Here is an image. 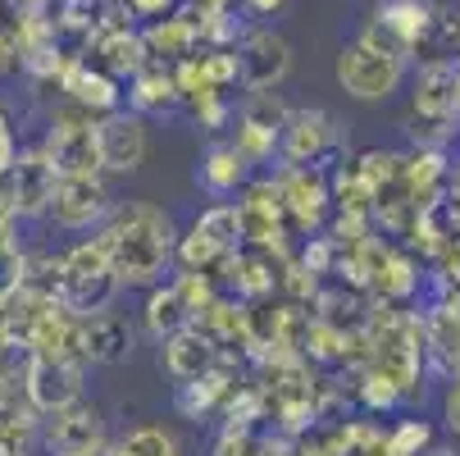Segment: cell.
I'll return each instance as SVG.
<instances>
[{
    "mask_svg": "<svg viewBox=\"0 0 460 456\" xmlns=\"http://www.w3.org/2000/svg\"><path fill=\"white\" fill-rule=\"evenodd\" d=\"M96 242L110 255L119 288H155L178 255V224L155 201H114Z\"/></svg>",
    "mask_w": 460,
    "mask_h": 456,
    "instance_id": "obj_1",
    "label": "cell"
},
{
    "mask_svg": "<svg viewBox=\"0 0 460 456\" xmlns=\"http://www.w3.org/2000/svg\"><path fill=\"white\" fill-rule=\"evenodd\" d=\"M333 74H338V87L351 101L378 105V101H392L402 92V83L411 78V55L392 41L378 23H369L356 41L342 46Z\"/></svg>",
    "mask_w": 460,
    "mask_h": 456,
    "instance_id": "obj_2",
    "label": "cell"
},
{
    "mask_svg": "<svg viewBox=\"0 0 460 456\" xmlns=\"http://www.w3.org/2000/svg\"><path fill=\"white\" fill-rule=\"evenodd\" d=\"M114 292H119V279H114L110 255L96 237H83L69 251H59V260H55L59 306H69L74 315H87V310H105L114 301Z\"/></svg>",
    "mask_w": 460,
    "mask_h": 456,
    "instance_id": "obj_3",
    "label": "cell"
},
{
    "mask_svg": "<svg viewBox=\"0 0 460 456\" xmlns=\"http://www.w3.org/2000/svg\"><path fill=\"white\" fill-rule=\"evenodd\" d=\"M146 151H151V133H146L142 114L114 110V114L96 119V165L105 174H137Z\"/></svg>",
    "mask_w": 460,
    "mask_h": 456,
    "instance_id": "obj_4",
    "label": "cell"
},
{
    "mask_svg": "<svg viewBox=\"0 0 460 456\" xmlns=\"http://www.w3.org/2000/svg\"><path fill=\"white\" fill-rule=\"evenodd\" d=\"M23 398L37 416H55L64 407H74L87 398L83 383V361H50V356H32L28 361V379H23Z\"/></svg>",
    "mask_w": 460,
    "mask_h": 456,
    "instance_id": "obj_5",
    "label": "cell"
},
{
    "mask_svg": "<svg viewBox=\"0 0 460 456\" xmlns=\"http://www.w3.org/2000/svg\"><path fill=\"white\" fill-rule=\"evenodd\" d=\"M41 443L50 447V456H78V452H96L110 443V429H105V416L101 407H92L87 398L74 402V407H64L55 416H46L37 425Z\"/></svg>",
    "mask_w": 460,
    "mask_h": 456,
    "instance_id": "obj_6",
    "label": "cell"
},
{
    "mask_svg": "<svg viewBox=\"0 0 460 456\" xmlns=\"http://www.w3.org/2000/svg\"><path fill=\"white\" fill-rule=\"evenodd\" d=\"M338 142H342L338 119L328 114V110H319V105H310V110H292L288 123H283V133H279V151H283V160H288V165H314V169H319V160L333 151Z\"/></svg>",
    "mask_w": 460,
    "mask_h": 456,
    "instance_id": "obj_7",
    "label": "cell"
},
{
    "mask_svg": "<svg viewBox=\"0 0 460 456\" xmlns=\"http://www.w3.org/2000/svg\"><path fill=\"white\" fill-rule=\"evenodd\" d=\"M110 206H114V201H110V192L101 187L96 174H92V178H59L46 215H50V224L64 228V233H87L92 224H96V228L105 224Z\"/></svg>",
    "mask_w": 460,
    "mask_h": 456,
    "instance_id": "obj_8",
    "label": "cell"
},
{
    "mask_svg": "<svg viewBox=\"0 0 460 456\" xmlns=\"http://www.w3.org/2000/svg\"><path fill=\"white\" fill-rule=\"evenodd\" d=\"M78 338H83V361H92V365H119L133 356V343H137L128 315L114 306L78 315Z\"/></svg>",
    "mask_w": 460,
    "mask_h": 456,
    "instance_id": "obj_9",
    "label": "cell"
},
{
    "mask_svg": "<svg viewBox=\"0 0 460 456\" xmlns=\"http://www.w3.org/2000/svg\"><path fill=\"white\" fill-rule=\"evenodd\" d=\"M237 64H242V78L251 83V92H270L292 69V46L274 28H255L246 37V46L237 50Z\"/></svg>",
    "mask_w": 460,
    "mask_h": 456,
    "instance_id": "obj_10",
    "label": "cell"
},
{
    "mask_svg": "<svg viewBox=\"0 0 460 456\" xmlns=\"http://www.w3.org/2000/svg\"><path fill=\"white\" fill-rule=\"evenodd\" d=\"M160 365H164V374L182 388V383L206 379V374L219 365V347L201 334V324H187V329H178L173 338H164V347H160Z\"/></svg>",
    "mask_w": 460,
    "mask_h": 456,
    "instance_id": "obj_11",
    "label": "cell"
},
{
    "mask_svg": "<svg viewBox=\"0 0 460 456\" xmlns=\"http://www.w3.org/2000/svg\"><path fill=\"white\" fill-rule=\"evenodd\" d=\"M55 187H59V174H55V165H50L46 151H28L14 165V201H19L23 215H46Z\"/></svg>",
    "mask_w": 460,
    "mask_h": 456,
    "instance_id": "obj_12",
    "label": "cell"
},
{
    "mask_svg": "<svg viewBox=\"0 0 460 456\" xmlns=\"http://www.w3.org/2000/svg\"><path fill=\"white\" fill-rule=\"evenodd\" d=\"M374 23L392 37V41H397L406 55L433 32V10L424 5V0H383V5H378V14H374Z\"/></svg>",
    "mask_w": 460,
    "mask_h": 456,
    "instance_id": "obj_13",
    "label": "cell"
},
{
    "mask_svg": "<svg viewBox=\"0 0 460 456\" xmlns=\"http://www.w3.org/2000/svg\"><path fill=\"white\" fill-rule=\"evenodd\" d=\"M246 174H251V165L242 160V151L233 142H215L201 156V165H196V183H201L215 201H228L237 187H246Z\"/></svg>",
    "mask_w": 460,
    "mask_h": 456,
    "instance_id": "obj_14",
    "label": "cell"
},
{
    "mask_svg": "<svg viewBox=\"0 0 460 456\" xmlns=\"http://www.w3.org/2000/svg\"><path fill=\"white\" fill-rule=\"evenodd\" d=\"M110 456H187V443L164 420L128 425L119 438H110Z\"/></svg>",
    "mask_w": 460,
    "mask_h": 456,
    "instance_id": "obj_15",
    "label": "cell"
},
{
    "mask_svg": "<svg viewBox=\"0 0 460 456\" xmlns=\"http://www.w3.org/2000/svg\"><path fill=\"white\" fill-rule=\"evenodd\" d=\"M64 92L74 96V105L83 110V114H114V110H123V92H119V78L114 74H105V69H74L69 74V83H64Z\"/></svg>",
    "mask_w": 460,
    "mask_h": 456,
    "instance_id": "obj_16",
    "label": "cell"
},
{
    "mask_svg": "<svg viewBox=\"0 0 460 456\" xmlns=\"http://www.w3.org/2000/svg\"><path fill=\"white\" fill-rule=\"evenodd\" d=\"M182 96H178V83L169 69H160V64H142V69L133 74V92H128V110L133 114H164L173 110Z\"/></svg>",
    "mask_w": 460,
    "mask_h": 456,
    "instance_id": "obj_17",
    "label": "cell"
},
{
    "mask_svg": "<svg viewBox=\"0 0 460 456\" xmlns=\"http://www.w3.org/2000/svg\"><path fill=\"white\" fill-rule=\"evenodd\" d=\"M142 324H146V334H151V338L164 343V338H173L178 329H187V324H191V310L182 306V297H178L173 283H155V288H146Z\"/></svg>",
    "mask_w": 460,
    "mask_h": 456,
    "instance_id": "obj_18",
    "label": "cell"
},
{
    "mask_svg": "<svg viewBox=\"0 0 460 456\" xmlns=\"http://www.w3.org/2000/svg\"><path fill=\"white\" fill-rule=\"evenodd\" d=\"M196 228H201L224 255H233L242 246V210H237V201H215L210 210H201Z\"/></svg>",
    "mask_w": 460,
    "mask_h": 456,
    "instance_id": "obj_19",
    "label": "cell"
},
{
    "mask_svg": "<svg viewBox=\"0 0 460 456\" xmlns=\"http://www.w3.org/2000/svg\"><path fill=\"white\" fill-rule=\"evenodd\" d=\"M429 443H433V429H429V425H420V420H402L397 429L387 434V456H420Z\"/></svg>",
    "mask_w": 460,
    "mask_h": 456,
    "instance_id": "obj_20",
    "label": "cell"
},
{
    "mask_svg": "<svg viewBox=\"0 0 460 456\" xmlns=\"http://www.w3.org/2000/svg\"><path fill=\"white\" fill-rule=\"evenodd\" d=\"M442 425L451 438H460V374H447V388H442Z\"/></svg>",
    "mask_w": 460,
    "mask_h": 456,
    "instance_id": "obj_21",
    "label": "cell"
},
{
    "mask_svg": "<svg viewBox=\"0 0 460 456\" xmlns=\"http://www.w3.org/2000/svg\"><path fill=\"white\" fill-rule=\"evenodd\" d=\"M173 5V0H128V10H133L137 19H151V23H160V14Z\"/></svg>",
    "mask_w": 460,
    "mask_h": 456,
    "instance_id": "obj_22",
    "label": "cell"
},
{
    "mask_svg": "<svg viewBox=\"0 0 460 456\" xmlns=\"http://www.w3.org/2000/svg\"><path fill=\"white\" fill-rule=\"evenodd\" d=\"M246 5H251L255 14H274V10L283 5V0H246Z\"/></svg>",
    "mask_w": 460,
    "mask_h": 456,
    "instance_id": "obj_23",
    "label": "cell"
},
{
    "mask_svg": "<svg viewBox=\"0 0 460 456\" xmlns=\"http://www.w3.org/2000/svg\"><path fill=\"white\" fill-rule=\"evenodd\" d=\"M78 456H110V443H105V447H96V452H78Z\"/></svg>",
    "mask_w": 460,
    "mask_h": 456,
    "instance_id": "obj_24",
    "label": "cell"
},
{
    "mask_svg": "<svg viewBox=\"0 0 460 456\" xmlns=\"http://www.w3.org/2000/svg\"><path fill=\"white\" fill-rule=\"evenodd\" d=\"M456 105H460V74H456Z\"/></svg>",
    "mask_w": 460,
    "mask_h": 456,
    "instance_id": "obj_25",
    "label": "cell"
}]
</instances>
